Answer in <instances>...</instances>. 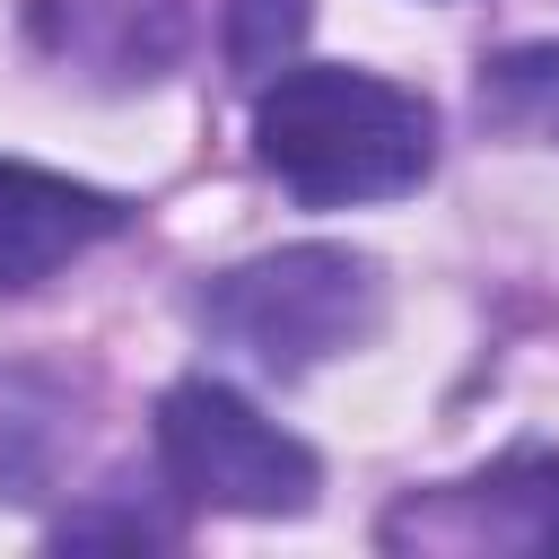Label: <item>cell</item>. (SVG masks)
I'll return each instance as SVG.
<instances>
[{"instance_id":"obj_3","label":"cell","mask_w":559,"mask_h":559,"mask_svg":"<svg viewBox=\"0 0 559 559\" xmlns=\"http://www.w3.org/2000/svg\"><path fill=\"white\" fill-rule=\"evenodd\" d=\"M157 472L183 507H218V515H306L323 489L314 445L210 376L157 393Z\"/></svg>"},{"instance_id":"obj_4","label":"cell","mask_w":559,"mask_h":559,"mask_svg":"<svg viewBox=\"0 0 559 559\" xmlns=\"http://www.w3.org/2000/svg\"><path fill=\"white\" fill-rule=\"evenodd\" d=\"M384 550L419 559H550L559 550V454L550 445H507L498 463L463 480L402 489L376 524Z\"/></svg>"},{"instance_id":"obj_8","label":"cell","mask_w":559,"mask_h":559,"mask_svg":"<svg viewBox=\"0 0 559 559\" xmlns=\"http://www.w3.org/2000/svg\"><path fill=\"white\" fill-rule=\"evenodd\" d=\"M472 114L507 140H542L559 148V44H507L480 61V87H472Z\"/></svg>"},{"instance_id":"obj_9","label":"cell","mask_w":559,"mask_h":559,"mask_svg":"<svg viewBox=\"0 0 559 559\" xmlns=\"http://www.w3.org/2000/svg\"><path fill=\"white\" fill-rule=\"evenodd\" d=\"M306 35V0H227V61L245 79H271Z\"/></svg>"},{"instance_id":"obj_1","label":"cell","mask_w":559,"mask_h":559,"mask_svg":"<svg viewBox=\"0 0 559 559\" xmlns=\"http://www.w3.org/2000/svg\"><path fill=\"white\" fill-rule=\"evenodd\" d=\"M253 157L306 210L402 201L437 166V105L349 61H280L253 96Z\"/></svg>"},{"instance_id":"obj_6","label":"cell","mask_w":559,"mask_h":559,"mask_svg":"<svg viewBox=\"0 0 559 559\" xmlns=\"http://www.w3.org/2000/svg\"><path fill=\"white\" fill-rule=\"evenodd\" d=\"M131 210L96 183H70L52 166L0 157V288H35L61 262H79L87 245H105Z\"/></svg>"},{"instance_id":"obj_5","label":"cell","mask_w":559,"mask_h":559,"mask_svg":"<svg viewBox=\"0 0 559 559\" xmlns=\"http://www.w3.org/2000/svg\"><path fill=\"white\" fill-rule=\"evenodd\" d=\"M26 44L105 96L157 87L183 52H192V0H17Z\"/></svg>"},{"instance_id":"obj_10","label":"cell","mask_w":559,"mask_h":559,"mask_svg":"<svg viewBox=\"0 0 559 559\" xmlns=\"http://www.w3.org/2000/svg\"><path fill=\"white\" fill-rule=\"evenodd\" d=\"M52 542H175V515L157 507H105V515H61Z\"/></svg>"},{"instance_id":"obj_7","label":"cell","mask_w":559,"mask_h":559,"mask_svg":"<svg viewBox=\"0 0 559 559\" xmlns=\"http://www.w3.org/2000/svg\"><path fill=\"white\" fill-rule=\"evenodd\" d=\"M79 445V411H70V384L26 367V358H0V498L26 507L52 489V472L70 463Z\"/></svg>"},{"instance_id":"obj_2","label":"cell","mask_w":559,"mask_h":559,"mask_svg":"<svg viewBox=\"0 0 559 559\" xmlns=\"http://www.w3.org/2000/svg\"><path fill=\"white\" fill-rule=\"evenodd\" d=\"M201 332L262 376H306L384 332V271L358 245H280L201 288Z\"/></svg>"}]
</instances>
